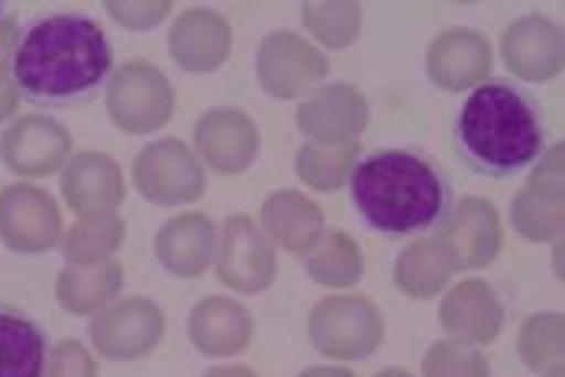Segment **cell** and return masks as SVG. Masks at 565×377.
I'll use <instances>...</instances> for the list:
<instances>
[{"mask_svg": "<svg viewBox=\"0 0 565 377\" xmlns=\"http://www.w3.org/2000/svg\"><path fill=\"white\" fill-rule=\"evenodd\" d=\"M7 68L30 104L72 110L90 104L114 75V42L94 17L49 13L17 33Z\"/></svg>", "mask_w": 565, "mask_h": 377, "instance_id": "1", "label": "cell"}, {"mask_svg": "<svg viewBox=\"0 0 565 377\" xmlns=\"http://www.w3.org/2000/svg\"><path fill=\"white\" fill-rule=\"evenodd\" d=\"M349 194L362 223L388 239L439 229L456 207L446 168L414 146L365 152L352 168Z\"/></svg>", "mask_w": 565, "mask_h": 377, "instance_id": "2", "label": "cell"}, {"mask_svg": "<svg viewBox=\"0 0 565 377\" xmlns=\"http://www.w3.org/2000/svg\"><path fill=\"white\" fill-rule=\"evenodd\" d=\"M543 104L511 78H491L466 94L452 120V149L472 174L508 181L546 152Z\"/></svg>", "mask_w": 565, "mask_h": 377, "instance_id": "3", "label": "cell"}, {"mask_svg": "<svg viewBox=\"0 0 565 377\" xmlns=\"http://www.w3.org/2000/svg\"><path fill=\"white\" fill-rule=\"evenodd\" d=\"M58 209L43 191L20 184L0 191V233L13 251H45L58 236Z\"/></svg>", "mask_w": 565, "mask_h": 377, "instance_id": "4", "label": "cell"}, {"mask_svg": "<svg viewBox=\"0 0 565 377\" xmlns=\"http://www.w3.org/2000/svg\"><path fill=\"white\" fill-rule=\"evenodd\" d=\"M49 358L52 342L43 323L0 300V377H49Z\"/></svg>", "mask_w": 565, "mask_h": 377, "instance_id": "5", "label": "cell"}, {"mask_svg": "<svg viewBox=\"0 0 565 377\" xmlns=\"http://www.w3.org/2000/svg\"><path fill=\"white\" fill-rule=\"evenodd\" d=\"M68 152V132L45 117H26L0 142L3 165L17 174H52Z\"/></svg>", "mask_w": 565, "mask_h": 377, "instance_id": "6", "label": "cell"}, {"mask_svg": "<svg viewBox=\"0 0 565 377\" xmlns=\"http://www.w3.org/2000/svg\"><path fill=\"white\" fill-rule=\"evenodd\" d=\"M159 335H162V313L142 303V297H136L132 303L107 316H97L90 326L94 345L107 358H139L152 348V342H159Z\"/></svg>", "mask_w": 565, "mask_h": 377, "instance_id": "7", "label": "cell"}, {"mask_svg": "<svg viewBox=\"0 0 565 377\" xmlns=\"http://www.w3.org/2000/svg\"><path fill=\"white\" fill-rule=\"evenodd\" d=\"M114 82L120 87L132 90L136 97H114L110 94V114L120 129H130V132H146L152 126L166 123L169 117V84L159 72H152V65L146 62H130L127 68L117 72Z\"/></svg>", "mask_w": 565, "mask_h": 377, "instance_id": "8", "label": "cell"}, {"mask_svg": "<svg viewBox=\"0 0 565 377\" xmlns=\"http://www.w3.org/2000/svg\"><path fill=\"white\" fill-rule=\"evenodd\" d=\"M65 197L75 213H104L120 204V174L110 159L100 155H82L65 171Z\"/></svg>", "mask_w": 565, "mask_h": 377, "instance_id": "9", "label": "cell"}, {"mask_svg": "<svg viewBox=\"0 0 565 377\" xmlns=\"http://www.w3.org/2000/svg\"><path fill=\"white\" fill-rule=\"evenodd\" d=\"M120 288V268L117 265H104L94 271H75L68 268L62 284H58V297L62 306L68 313H90L97 306H104Z\"/></svg>", "mask_w": 565, "mask_h": 377, "instance_id": "10", "label": "cell"}, {"mask_svg": "<svg viewBox=\"0 0 565 377\" xmlns=\"http://www.w3.org/2000/svg\"><path fill=\"white\" fill-rule=\"evenodd\" d=\"M120 243V223L117 219H107V223H97V233H87V226H78L72 236H68V255L72 258H94L100 251H110Z\"/></svg>", "mask_w": 565, "mask_h": 377, "instance_id": "11", "label": "cell"}, {"mask_svg": "<svg viewBox=\"0 0 565 377\" xmlns=\"http://www.w3.org/2000/svg\"><path fill=\"white\" fill-rule=\"evenodd\" d=\"M94 368L87 362L85 348L78 342H62L58 352L52 355V375L49 377H90Z\"/></svg>", "mask_w": 565, "mask_h": 377, "instance_id": "12", "label": "cell"}, {"mask_svg": "<svg viewBox=\"0 0 565 377\" xmlns=\"http://www.w3.org/2000/svg\"><path fill=\"white\" fill-rule=\"evenodd\" d=\"M0 13H3V7H0Z\"/></svg>", "mask_w": 565, "mask_h": 377, "instance_id": "13", "label": "cell"}]
</instances>
